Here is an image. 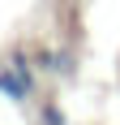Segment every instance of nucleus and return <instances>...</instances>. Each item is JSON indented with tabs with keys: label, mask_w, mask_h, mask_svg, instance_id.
<instances>
[{
	"label": "nucleus",
	"mask_w": 120,
	"mask_h": 125,
	"mask_svg": "<svg viewBox=\"0 0 120 125\" xmlns=\"http://www.w3.org/2000/svg\"><path fill=\"white\" fill-rule=\"evenodd\" d=\"M43 125H64V112H60L56 104H51V108H43Z\"/></svg>",
	"instance_id": "1"
}]
</instances>
